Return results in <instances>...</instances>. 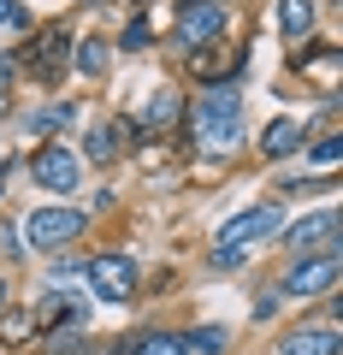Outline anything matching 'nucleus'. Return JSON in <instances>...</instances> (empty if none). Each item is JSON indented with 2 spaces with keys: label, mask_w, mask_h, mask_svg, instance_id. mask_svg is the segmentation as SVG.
<instances>
[{
  "label": "nucleus",
  "mask_w": 343,
  "mask_h": 355,
  "mask_svg": "<svg viewBox=\"0 0 343 355\" xmlns=\"http://www.w3.org/2000/svg\"><path fill=\"white\" fill-rule=\"evenodd\" d=\"M195 142L202 148H213V154H225V148H237V137H243V89L237 83H213L195 101Z\"/></svg>",
  "instance_id": "1"
},
{
  "label": "nucleus",
  "mask_w": 343,
  "mask_h": 355,
  "mask_svg": "<svg viewBox=\"0 0 343 355\" xmlns=\"http://www.w3.org/2000/svg\"><path fill=\"white\" fill-rule=\"evenodd\" d=\"M284 231V214L272 202H261V207H243L237 219H225L219 225V237H213V266H237L243 254L254 249V243H267V237H279Z\"/></svg>",
  "instance_id": "2"
},
{
  "label": "nucleus",
  "mask_w": 343,
  "mask_h": 355,
  "mask_svg": "<svg viewBox=\"0 0 343 355\" xmlns=\"http://www.w3.org/2000/svg\"><path fill=\"white\" fill-rule=\"evenodd\" d=\"M83 272H89V284H95L101 302H130V296H137V261H130V254H95Z\"/></svg>",
  "instance_id": "3"
},
{
  "label": "nucleus",
  "mask_w": 343,
  "mask_h": 355,
  "mask_svg": "<svg viewBox=\"0 0 343 355\" xmlns=\"http://www.w3.org/2000/svg\"><path fill=\"white\" fill-rule=\"evenodd\" d=\"M337 272H343L337 249H319V254H296V266L284 272V291H290V296H319V291H331V284H337Z\"/></svg>",
  "instance_id": "4"
},
{
  "label": "nucleus",
  "mask_w": 343,
  "mask_h": 355,
  "mask_svg": "<svg viewBox=\"0 0 343 355\" xmlns=\"http://www.w3.org/2000/svg\"><path fill=\"white\" fill-rule=\"evenodd\" d=\"M30 178H36L42 190H53V196H71L77 184H83V160H77L71 148H36V160H30Z\"/></svg>",
  "instance_id": "5"
},
{
  "label": "nucleus",
  "mask_w": 343,
  "mask_h": 355,
  "mask_svg": "<svg viewBox=\"0 0 343 355\" xmlns=\"http://www.w3.org/2000/svg\"><path fill=\"white\" fill-rule=\"evenodd\" d=\"M83 225H89V219L77 214V207H36V214H30L24 243H36V249H65Z\"/></svg>",
  "instance_id": "6"
},
{
  "label": "nucleus",
  "mask_w": 343,
  "mask_h": 355,
  "mask_svg": "<svg viewBox=\"0 0 343 355\" xmlns=\"http://www.w3.org/2000/svg\"><path fill=\"white\" fill-rule=\"evenodd\" d=\"M219 36H225L219 0H184V12H178V42L184 48H213Z\"/></svg>",
  "instance_id": "7"
},
{
  "label": "nucleus",
  "mask_w": 343,
  "mask_h": 355,
  "mask_svg": "<svg viewBox=\"0 0 343 355\" xmlns=\"http://www.w3.org/2000/svg\"><path fill=\"white\" fill-rule=\"evenodd\" d=\"M284 243H290L296 254L337 249V214H331V207H319V214H308V219H296V225H284Z\"/></svg>",
  "instance_id": "8"
},
{
  "label": "nucleus",
  "mask_w": 343,
  "mask_h": 355,
  "mask_svg": "<svg viewBox=\"0 0 343 355\" xmlns=\"http://www.w3.org/2000/svg\"><path fill=\"white\" fill-rule=\"evenodd\" d=\"M65 48H71V42H65V30H42V36L30 42L24 65H30V71L42 77V83H60V65H65Z\"/></svg>",
  "instance_id": "9"
},
{
  "label": "nucleus",
  "mask_w": 343,
  "mask_h": 355,
  "mask_svg": "<svg viewBox=\"0 0 343 355\" xmlns=\"http://www.w3.org/2000/svg\"><path fill=\"white\" fill-rule=\"evenodd\" d=\"M337 349H343L337 326H308V331H290L279 343V355H337Z\"/></svg>",
  "instance_id": "10"
},
{
  "label": "nucleus",
  "mask_w": 343,
  "mask_h": 355,
  "mask_svg": "<svg viewBox=\"0 0 343 355\" xmlns=\"http://www.w3.org/2000/svg\"><path fill=\"white\" fill-rule=\"evenodd\" d=\"M125 119H107V125H95L89 137H83V154H89L95 166H107V160H118V154H125Z\"/></svg>",
  "instance_id": "11"
},
{
  "label": "nucleus",
  "mask_w": 343,
  "mask_h": 355,
  "mask_svg": "<svg viewBox=\"0 0 343 355\" xmlns=\"http://www.w3.org/2000/svg\"><path fill=\"white\" fill-rule=\"evenodd\" d=\"M279 30L290 42H308L314 36V0H279Z\"/></svg>",
  "instance_id": "12"
},
{
  "label": "nucleus",
  "mask_w": 343,
  "mask_h": 355,
  "mask_svg": "<svg viewBox=\"0 0 343 355\" xmlns=\"http://www.w3.org/2000/svg\"><path fill=\"white\" fill-rule=\"evenodd\" d=\"M261 148H267L272 160L296 154V148H302V125H296V119H272V125H267V137H261Z\"/></svg>",
  "instance_id": "13"
},
{
  "label": "nucleus",
  "mask_w": 343,
  "mask_h": 355,
  "mask_svg": "<svg viewBox=\"0 0 343 355\" xmlns=\"http://www.w3.org/2000/svg\"><path fill=\"white\" fill-rule=\"evenodd\" d=\"M130 355H190V349H184V331H142V338H130Z\"/></svg>",
  "instance_id": "14"
},
{
  "label": "nucleus",
  "mask_w": 343,
  "mask_h": 355,
  "mask_svg": "<svg viewBox=\"0 0 343 355\" xmlns=\"http://www.w3.org/2000/svg\"><path fill=\"white\" fill-rule=\"evenodd\" d=\"M24 125L48 137V130H65V125H77V107H71V101H53V107H42V113H30Z\"/></svg>",
  "instance_id": "15"
},
{
  "label": "nucleus",
  "mask_w": 343,
  "mask_h": 355,
  "mask_svg": "<svg viewBox=\"0 0 343 355\" xmlns=\"http://www.w3.org/2000/svg\"><path fill=\"white\" fill-rule=\"evenodd\" d=\"M71 60H77V71H83V77H101V71H107V42H101V36H83Z\"/></svg>",
  "instance_id": "16"
},
{
  "label": "nucleus",
  "mask_w": 343,
  "mask_h": 355,
  "mask_svg": "<svg viewBox=\"0 0 343 355\" xmlns=\"http://www.w3.org/2000/svg\"><path fill=\"white\" fill-rule=\"evenodd\" d=\"M184 349L190 355H225V331L219 326H195V331H184Z\"/></svg>",
  "instance_id": "17"
},
{
  "label": "nucleus",
  "mask_w": 343,
  "mask_h": 355,
  "mask_svg": "<svg viewBox=\"0 0 343 355\" xmlns=\"http://www.w3.org/2000/svg\"><path fill=\"white\" fill-rule=\"evenodd\" d=\"M148 125H178V95H172V89H154L148 95Z\"/></svg>",
  "instance_id": "18"
},
{
  "label": "nucleus",
  "mask_w": 343,
  "mask_h": 355,
  "mask_svg": "<svg viewBox=\"0 0 343 355\" xmlns=\"http://www.w3.org/2000/svg\"><path fill=\"white\" fill-rule=\"evenodd\" d=\"M337 160H343V142H337V137L314 142V166H337Z\"/></svg>",
  "instance_id": "19"
},
{
  "label": "nucleus",
  "mask_w": 343,
  "mask_h": 355,
  "mask_svg": "<svg viewBox=\"0 0 343 355\" xmlns=\"http://www.w3.org/2000/svg\"><path fill=\"white\" fill-rule=\"evenodd\" d=\"M0 24H6V30H24L30 18H24V6H18V0H0Z\"/></svg>",
  "instance_id": "20"
},
{
  "label": "nucleus",
  "mask_w": 343,
  "mask_h": 355,
  "mask_svg": "<svg viewBox=\"0 0 343 355\" xmlns=\"http://www.w3.org/2000/svg\"><path fill=\"white\" fill-rule=\"evenodd\" d=\"M30 320H36V314H12V320H6V338H12V343H24L30 331H36V326H30Z\"/></svg>",
  "instance_id": "21"
},
{
  "label": "nucleus",
  "mask_w": 343,
  "mask_h": 355,
  "mask_svg": "<svg viewBox=\"0 0 343 355\" xmlns=\"http://www.w3.org/2000/svg\"><path fill=\"white\" fill-rule=\"evenodd\" d=\"M48 279H53V284H71V279H83V266H77V261H53Z\"/></svg>",
  "instance_id": "22"
},
{
  "label": "nucleus",
  "mask_w": 343,
  "mask_h": 355,
  "mask_svg": "<svg viewBox=\"0 0 343 355\" xmlns=\"http://www.w3.org/2000/svg\"><path fill=\"white\" fill-rule=\"evenodd\" d=\"M125 48H148V24H142V18L125 30Z\"/></svg>",
  "instance_id": "23"
},
{
  "label": "nucleus",
  "mask_w": 343,
  "mask_h": 355,
  "mask_svg": "<svg viewBox=\"0 0 343 355\" xmlns=\"http://www.w3.org/2000/svg\"><path fill=\"white\" fill-rule=\"evenodd\" d=\"M18 71V60H12V53H0V89H6V77H12Z\"/></svg>",
  "instance_id": "24"
},
{
  "label": "nucleus",
  "mask_w": 343,
  "mask_h": 355,
  "mask_svg": "<svg viewBox=\"0 0 343 355\" xmlns=\"http://www.w3.org/2000/svg\"><path fill=\"white\" fill-rule=\"evenodd\" d=\"M0 314H6V279H0Z\"/></svg>",
  "instance_id": "25"
},
{
  "label": "nucleus",
  "mask_w": 343,
  "mask_h": 355,
  "mask_svg": "<svg viewBox=\"0 0 343 355\" xmlns=\"http://www.w3.org/2000/svg\"><path fill=\"white\" fill-rule=\"evenodd\" d=\"M0 113H6V89H0Z\"/></svg>",
  "instance_id": "26"
}]
</instances>
